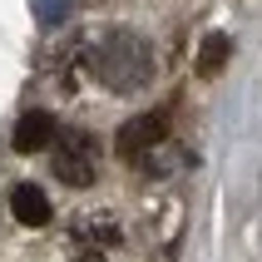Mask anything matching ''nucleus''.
I'll return each mask as SVG.
<instances>
[{
  "label": "nucleus",
  "instance_id": "nucleus-1",
  "mask_svg": "<svg viewBox=\"0 0 262 262\" xmlns=\"http://www.w3.org/2000/svg\"><path fill=\"white\" fill-rule=\"evenodd\" d=\"M84 64H89V74H94L104 89H114V94H134V89H144L148 79H154L148 40L134 35V30H109L99 40H89Z\"/></svg>",
  "mask_w": 262,
  "mask_h": 262
},
{
  "label": "nucleus",
  "instance_id": "nucleus-2",
  "mask_svg": "<svg viewBox=\"0 0 262 262\" xmlns=\"http://www.w3.org/2000/svg\"><path fill=\"white\" fill-rule=\"evenodd\" d=\"M50 168H55L59 183L89 188L99 178V144L79 129H55V139H50Z\"/></svg>",
  "mask_w": 262,
  "mask_h": 262
},
{
  "label": "nucleus",
  "instance_id": "nucleus-3",
  "mask_svg": "<svg viewBox=\"0 0 262 262\" xmlns=\"http://www.w3.org/2000/svg\"><path fill=\"white\" fill-rule=\"evenodd\" d=\"M163 139H168V109H148V114H134L119 129V154L129 163H148Z\"/></svg>",
  "mask_w": 262,
  "mask_h": 262
},
{
  "label": "nucleus",
  "instance_id": "nucleus-4",
  "mask_svg": "<svg viewBox=\"0 0 262 262\" xmlns=\"http://www.w3.org/2000/svg\"><path fill=\"white\" fill-rule=\"evenodd\" d=\"M119 228L109 218H84L70 237V262H119Z\"/></svg>",
  "mask_w": 262,
  "mask_h": 262
},
{
  "label": "nucleus",
  "instance_id": "nucleus-5",
  "mask_svg": "<svg viewBox=\"0 0 262 262\" xmlns=\"http://www.w3.org/2000/svg\"><path fill=\"white\" fill-rule=\"evenodd\" d=\"M10 218L20 228H45L50 223V198L35 183H20V188H10Z\"/></svg>",
  "mask_w": 262,
  "mask_h": 262
},
{
  "label": "nucleus",
  "instance_id": "nucleus-6",
  "mask_svg": "<svg viewBox=\"0 0 262 262\" xmlns=\"http://www.w3.org/2000/svg\"><path fill=\"white\" fill-rule=\"evenodd\" d=\"M55 129L59 124L45 114V109H30V114H20V124H15V148H20V154H40V148H50Z\"/></svg>",
  "mask_w": 262,
  "mask_h": 262
},
{
  "label": "nucleus",
  "instance_id": "nucleus-7",
  "mask_svg": "<svg viewBox=\"0 0 262 262\" xmlns=\"http://www.w3.org/2000/svg\"><path fill=\"white\" fill-rule=\"evenodd\" d=\"M223 64H228V40L223 35H208L203 50H198V74H218Z\"/></svg>",
  "mask_w": 262,
  "mask_h": 262
},
{
  "label": "nucleus",
  "instance_id": "nucleus-8",
  "mask_svg": "<svg viewBox=\"0 0 262 262\" xmlns=\"http://www.w3.org/2000/svg\"><path fill=\"white\" fill-rule=\"evenodd\" d=\"M35 15H40V25H55L70 15V0H35Z\"/></svg>",
  "mask_w": 262,
  "mask_h": 262
}]
</instances>
